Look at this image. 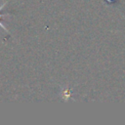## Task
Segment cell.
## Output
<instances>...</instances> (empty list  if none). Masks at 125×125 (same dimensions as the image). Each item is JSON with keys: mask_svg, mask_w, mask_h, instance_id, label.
Masks as SVG:
<instances>
[{"mask_svg": "<svg viewBox=\"0 0 125 125\" xmlns=\"http://www.w3.org/2000/svg\"><path fill=\"white\" fill-rule=\"evenodd\" d=\"M3 16H5V15H2V14H1V15H0V19H1ZM0 26H1L3 29H5V31H7V32H8V29H7V28H6V26H5V25H4V24L1 22V21H0Z\"/></svg>", "mask_w": 125, "mask_h": 125, "instance_id": "obj_1", "label": "cell"}]
</instances>
